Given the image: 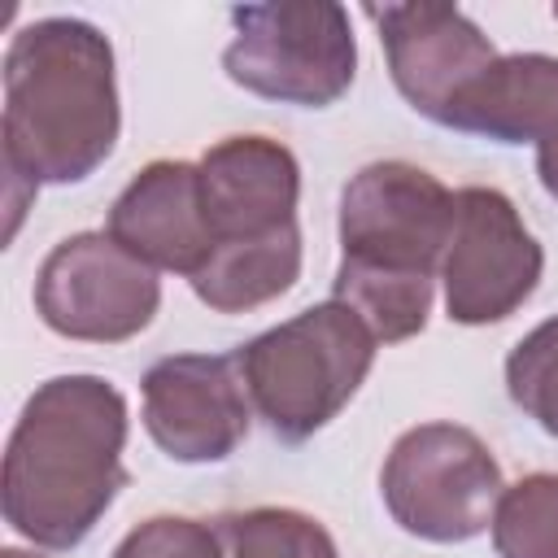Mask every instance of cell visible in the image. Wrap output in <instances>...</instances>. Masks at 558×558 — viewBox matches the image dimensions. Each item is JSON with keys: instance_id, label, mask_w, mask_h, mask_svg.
I'll list each match as a JSON object with an SVG mask.
<instances>
[{"instance_id": "6da1fadb", "label": "cell", "mask_w": 558, "mask_h": 558, "mask_svg": "<svg viewBox=\"0 0 558 558\" xmlns=\"http://www.w3.org/2000/svg\"><path fill=\"white\" fill-rule=\"evenodd\" d=\"M126 432V397L105 375L44 379L4 445V523L39 549L83 545L131 480Z\"/></svg>"}, {"instance_id": "7a4b0ae2", "label": "cell", "mask_w": 558, "mask_h": 558, "mask_svg": "<svg viewBox=\"0 0 558 558\" xmlns=\"http://www.w3.org/2000/svg\"><path fill=\"white\" fill-rule=\"evenodd\" d=\"M122 131L118 61L100 26L35 17L4 48V174L9 196L96 174Z\"/></svg>"}, {"instance_id": "3957f363", "label": "cell", "mask_w": 558, "mask_h": 558, "mask_svg": "<svg viewBox=\"0 0 558 558\" xmlns=\"http://www.w3.org/2000/svg\"><path fill=\"white\" fill-rule=\"evenodd\" d=\"M453 227V192L423 166L384 157L340 192V266L331 301H344L379 344L427 327L440 257Z\"/></svg>"}, {"instance_id": "277c9868", "label": "cell", "mask_w": 558, "mask_h": 558, "mask_svg": "<svg viewBox=\"0 0 558 558\" xmlns=\"http://www.w3.org/2000/svg\"><path fill=\"white\" fill-rule=\"evenodd\" d=\"M375 349V331L344 301H318L240 344L235 366L270 436L301 445L357 397Z\"/></svg>"}, {"instance_id": "5b68a950", "label": "cell", "mask_w": 558, "mask_h": 558, "mask_svg": "<svg viewBox=\"0 0 558 558\" xmlns=\"http://www.w3.org/2000/svg\"><path fill=\"white\" fill-rule=\"evenodd\" d=\"M231 31L222 70L235 87L262 100L327 109L353 87L357 39L349 9L336 0L235 4Z\"/></svg>"}, {"instance_id": "8992f818", "label": "cell", "mask_w": 558, "mask_h": 558, "mask_svg": "<svg viewBox=\"0 0 558 558\" xmlns=\"http://www.w3.org/2000/svg\"><path fill=\"white\" fill-rule=\"evenodd\" d=\"M501 466L462 423H418L384 458L379 493L392 523L432 545L475 541L497 510Z\"/></svg>"}, {"instance_id": "52a82bcc", "label": "cell", "mask_w": 558, "mask_h": 558, "mask_svg": "<svg viewBox=\"0 0 558 558\" xmlns=\"http://www.w3.org/2000/svg\"><path fill=\"white\" fill-rule=\"evenodd\" d=\"M545 270V248L519 205L497 187H458L453 227L440 257L445 314L462 327H488L523 310Z\"/></svg>"}, {"instance_id": "ba28073f", "label": "cell", "mask_w": 558, "mask_h": 558, "mask_svg": "<svg viewBox=\"0 0 558 558\" xmlns=\"http://www.w3.org/2000/svg\"><path fill=\"white\" fill-rule=\"evenodd\" d=\"M35 310L48 331L83 344H122L161 310V279L109 231L65 235L35 275Z\"/></svg>"}, {"instance_id": "9c48e42d", "label": "cell", "mask_w": 558, "mask_h": 558, "mask_svg": "<svg viewBox=\"0 0 558 558\" xmlns=\"http://www.w3.org/2000/svg\"><path fill=\"white\" fill-rule=\"evenodd\" d=\"M140 392L144 432L170 462H227L248 436L253 401L235 353H170L144 371Z\"/></svg>"}, {"instance_id": "30bf717a", "label": "cell", "mask_w": 558, "mask_h": 558, "mask_svg": "<svg viewBox=\"0 0 558 558\" xmlns=\"http://www.w3.org/2000/svg\"><path fill=\"white\" fill-rule=\"evenodd\" d=\"M362 13L379 31L392 87L414 113L432 118L436 126H449L458 100L501 57L458 4H366Z\"/></svg>"}, {"instance_id": "8fae6325", "label": "cell", "mask_w": 558, "mask_h": 558, "mask_svg": "<svg viewBox=\"0 0 558 558\" xmlns=\"http://www.w3.org/2000/svg\"><path fill=\"white\" fill-rule=\"evenodd\" d=\"M196 179L214 248L266 240L296 222L301 161L283 140L227 135L201 153Z\"/></svg>"}, {"instance_id": "7c38bea8", "label": "cell", "mask_w": 558, "mask_h": 558, "mask_svg": "<svg viewBox=\"0 0 558 558\" xmlns=\"http://www.w3.org/2000/svg\"><path fill=\"white\" fill-rule=\"evenodd\" d=\"M109 235L144 266L196 279L214 253L196 161H148L109 205Z\"/></svg>"}, {"instance_id": "4fadbf2b", "label": "cell", "mask_w": 558, "mask_h": 558, "mask_svg": "<svg viewBox=\"0 0 558 558\" xmlns=\"http://www.w3.org/2000/svg\"><path fill=\"white\" fill-rule=\"evenodd\" d=\"M558 118V57L501 52L449 113V131L493 144H536Z\"/></svg>"}, {"instance_id": "5bb4252c", "label": "cell", "mask_w": 558, "mask_h": 558, "mask_svg": "<svg viewBox=\"0 0 558 558\" xmlns=\"http://www.w3.org/2000/svg\"><path fill=\"white\" fill-rule=\"evenodd\" d=\"M301 227H283L266 240L248 244H227L214 248L205 270L192 283L196 301L209 305L214 314H248L275 296H283L301 279Z\"/></svg>"}, {"instance_id": "9a60e30c", "label": "cell", "mask_w": 558, "mask_h": 558, "mask_svg": "<svg viewBox=\"0 0 558 558\" xmlns=\"http://www.w3.org/2000/svg\"><path fill=\"white\" fill-rule=\"evenodd\" d=\"M227 558H340L331 532L292 506H253L214 519Z\"/></svg>"}, {"instance_id": "2e32d148", "label": "cell", "mask_w": 558, "mask_h": 558, "mask_svg": "<svg viewBox=\"0 0 558 558\" xmlns=\"http://www.w3.org/2000/svg\"><path fill=\"white\" fill-rule=\"evenodd\" d=\"M488 532L497 558H558V471L506 484Z\"/></svg>"}, {"instance_id": "e0dca14e", "label": "cell", "mask_w": 558, "mask_h": 558, "mask_svg": "<svg viewBox=\"0 0 558 558\" xmlns=\"http://www.w3.org/2000/svg\"><path fill=\"white\" fill-rule=\"evenodd\" d=\"M510 401L549 436H558V314L536 323L506 357Z\"/></svg>"}, {"instance_id": "ac0fdd59", "label": "cell", "mask_w": 558, "mask_h": 558, "mask_svg": "<svg viewBox=\"0 0 558 558\" xmlns=\"http://www.w3.org/2000/svg\"><path fill=\"white\" fill-rule=\"evenodd\" d=\"M113 558H227V545H222L218 527H209L201 519L153 514L118 541Z\"/></svg>"}, {"instance_id": "d6986e66", "label": "cell", "mask_w": 558, "mask_h": 558, "mask_svg": "<svg viewBox=\"0 0 558 558\" xmlns=\"http://www.w3.org/2000/svg\"><path fill=\"white\" fill-rule=\"evenodd\" d=\"M536 179H541V187L558 201V118L541 131V140H536Z\"/></svg>"}, {"instance_id": "ffe728a7", "label": "cell", "mask_w": 558, "mask_h": 558, "mask_svg": "<svg viewBox=\"0 0 558 558\" xmlns=\"http://www.w3.org/2000/svg\"><path fill=\"white\" fill-rule=\"evenodd\" d=\"M0 558H44V554H31V549H17V545H4Z\"/></svg>"}, {"instance_id": "44dd1931", "label": "cell", "mask_w": 558, "mask_h": 558, "mask_svg": "<svg viewBox=\"0 0 558 558\" xmlns=\"http://www.w3.org/2000/svg\"><path fill=\"white\" fill-rule=\"evenodd\" d=\"M554 17H558V4H554Z\"/></svg>"}]
</instances>
